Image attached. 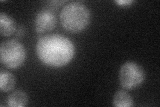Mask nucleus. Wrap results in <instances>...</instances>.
Wrapping results in <instances>:
<instances>
[{
    "instance_id": "nucleus-1",
    "label": "nucleus",
    "mask_w": 160,
    "mask_h": 107,
    "mask_svg": "<svg viewBox=\"0 0 160 107\" xmlns=\"http://www.w3.org/2000/svg\"><path fill=\"white\" fill-rule=\"evenodd\" d=\"M39 59L51 67H62L73 57L75 49L71 40L59 34H49L40 38L36 44Z\"/></svg>"
},
{
    "instance_id": "nucleus-2",
    "label": "nucleus",
    "mask_w": 160,
    "mask_h": 107,
    "mask_svg": "<svg viewBox=\"0 0 160 107\" xmlns=\"http://www.w3.org/2000/svg\"><path fill=\"white\" fill-rule=\"evenodd\" d=\"M59 18L65 29L72 33H78L88 26L91 14L86 5L73 2L67 3L62 8Z\"/></svg>"
},
{
    "instance_id": "nucleus-3",
    "label": "nucleus",
    "mask_w": 160,
    "mask_h": 107,
    "mask_svg": "<svg viewBox=\"0 0 160 107\" xmlns=\"http://www.w3.org/2000/svg\"><path fill=\"white\" fill-rule=\"evenodd\" d=\"M26 59V50L19 41L11 39L4 41L0 46V60L9 68L21 66Z\"/></svg>"
},
{
    "instance_id": "nucleus-4",
    "label": "nucleus",
    "mask_w": 160,
    "mask_h": 107,
    "mask_svg": "<svg viewBox=\"0 0 160 107\" xmlns=\"http://www.w3.org/2000/svg\"><path fill=\"white\" fill-rule=\"evenodd\" d=\"M145 77L146 73L143 68L132 61L125 62L119 73L120 84L126 90H132L138 87L144 82Z\"/></svg>"
},
{
    "instance_id": "nucleus-5",
    "label": "nucleus",
    "mask_w": 160,
    "mask_h": 107,
    "mask_svg": "<svg viewBox=\"0 0 160 107\" xmlns=\"http://www.w3.org/2000/svg\"><path fill=\"white\" fill-rule=\"evenodd\" d=\"M57 24V18L52 11L42 9L39 11L35 18V28L39 34H44L52 31Z\"/></svg>"
},
{
    "instance_id": "nucleus-6",
    "label": "nucleus",
    "mask_w": 160,
    "mask_h": 107,
    "mask_svg": "<svg viewBox=\"0 0 160 107\" xmlns=\"http://www.w3.org/2000/svg\"><path fill=\"white\" fill-rule=\"evenodd\" d=\"M16 30L14 19L6 13H0V33L3 36H9Z\"/></svg>"
},
{
    "instance_id": "nucleus-7",
    "label": "nucleus",
    "mask_w": 160,
    "mask_h": 107,
    "mask_svg": "<svg viewBox=\"0 0 160 107\" xmlns=\"http://www.w3.org/2000/svg\"><path fill=\"white\" fill-rule=\"evenodd\" d=\"M28 103V96L22 90L14 91L10 94L7 100L8 106L10 107H23Z\"/></svg>"
},
{
    "instance_id": "nucleus-8",
    "label": "nucleus",
    "mask_w": 160,
    "mask_h": 107,
    "mask_svg": "<svg viewBox=\"0 0 160 107\" xmlns=\"http://www.w3.org/2000/svg\"><path fill=\"white\" fill-rule=\"evenodd\" d=\"M113 104L116 107H131L133 105V100L128 92L119 90L114 94Z\"/></svg>"
},
{
    "instance_id": "nucleus-9",
    "label": "nucleus",
    "mask_w": 160,
    "mask_h": 107,
    "mask_svg": "<svg viewBox=\"0 0 160 107\" xmlns=\"http://www.w3.org/2000/svg\"><path fill=\"white\" fill-rule=\"evenodd\" d=\"M16 84V78L8 71L1 70L0 72V89L3 92H9L12 90Z\"/></svg>"
},
{
    "instance_id": "nucleus-10",
    "label": "nucleus",
    "mask_w": 160,
    "mask_h": 107,
    "mask_svg": "<svg viewBox=\"0 0 160 107\" xmlns=\"http://www.w3.org/2000/svg\"><path fill=\"white\" fill-rule=\"evenodd\" d=\"M116 3L121 6H128L132 4L133 2L132 0H118L116 1Z\"/></svg>"
},
{
    "instance_id": "nucleus-11",
    "label": "nucleus",
    "mask_w": 160,
    "mask_h": 107,
    "mask_svg": "<svg viewBox=\"0 0 160 107\" xmlns=\"http://www.w3.org/2000/svg\"><path fill=\"white\" fill-rule=\"evenodd\" d=\"M24 34H25V28H23V26H19L16 30V35L17 37L20 38V37H22Z\"/></svg>"
}]
</instances>
